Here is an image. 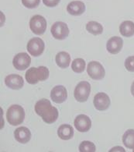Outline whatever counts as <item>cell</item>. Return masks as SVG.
Returning a JSON list of instances; mask_svg holds the SVG:
<instances>
[{
	"instance_id": "6da1fadb",
	"label": "cell",
	"mask_w": 134,
	"mask_h": 152,
	"mask_svg": "<svg viewBox=\"0 0 134 152\" xmlns=\"http://www.w3.org/2000/svg\"><path fill=\"white\" fill-rule=\"evenodd\" d=\"M35 112L41 117L43 122L48 124L56 122L59 115L58 108L52 106L50 102L45 98H43L36 103Z\"/></svg>"
},
{
	"instance_id": "7a4b0ae2",
	"label": "cell",
	"mask_w": 134,
	"mask_h": 152,
	"mask_svg": "<svg viewBox=\"0 0 134 152\" xmlns=\"http://www.w3.org/2000/svg\"><path fill=\"white\" fill-rule=\"evenodd\" d=\"M26 80L30 84H36L39 81H44L49 77V69L46 66L31 67L26 72Z\"/></svg>"
},
{
	"instance_id": "3957f363",
	"label": "cell",
	"mask_w": 134,
	"mask_h": 152,
	"mask_svg": "<svg viewBox=\"0 0 134 152\" xmlns=\"http://www.w3.org/2000/svg\"><path fill=\"white\" fill-rule=\"evenodd\" d=\"M25 118V111L19 104H12L7 110L6 119L8 123L12 126L20 125Z\"/></svg>"
},
{
	"instance_id": "277c9868",
	"label": "cell",
	"mask_w": 134,
	"mask_h": 152,
	"mask_svg": "<svg viewBox=\"0 0 134 152\" xmlns=\"http://www.w3.org/2000/svg\"><path fill=\"white\" fill-rule=\"evenodd\" d=\"M91 92V85L89 82L81 81L74 89V96L79 102H85L88 100Z\"/></svg>"
},
{
	"instance_id": "5b68a950",
	"label": "cell",
	"mask_w": 134,
	"mask_h": 152,
	"mask_svg": "<svg viewBox=\"0 0 134 152\" xmlns=\"http://www.w3.org/2000/svg\"><path fill=\"white\" fill-rule=\"evenodd\" d=\"M30 27L35 34L41 35L44 34L47 29V20L40 15H35L30 19Z\"/></svg>"
},
{
	"instance_id": "8992f818",
	"label": "cell",
	"mask_w": 134,
	"mask_h": 152,
	"mask_svg": "<svg viewBox=\"0 0 134 152\" xmlns=\"http://www.w3.org/2000/svg\"><path fill=\"white\" fill-rule=\"evenodd\" d=\"M87 73L91 79L95 80L103 79L105 75V71L102 65L96 61H91L88 65Z\"/></svg>"
},
{
	"instance_id": "52a82bcc",
	"label": "cell",
	"mask_w": 134,
	"mask_h": 152,
	"mask_svg": "<svg viewBox=\"0 0 134 152\" xmlns=\"http://www.w3.org/2000/svg\"><path fill=\"white\" fill-rule=\"evenodd\" d=\"M27 48V51L31 56L37 57L40 56L43 52L45 45L40 38H33L28 42Z\"/></svg>"
},
{
	"instance_id": "ba28073f",
	"label": "cell",
	"mask_w": 134,
	"mask_h": 152,
	"mask_svg": "<svg viewBox=\"0 0 134 152\" xmlns=\"http://www.w3.org/2000/svg\"><path fill=\"white\" fill-rule=\"evenodd\" d=\"M52 35L55 39L64 40L69 34V29L66 23L61 21H58L52 25L50 29Z\"/></svg>"
},
{
	"instance_id": "9c48e42d",
	"label": "cell",
	"mask_w": 134,
	"mask_h": 152,
	"mask_svg": "<svg viewBox=\"0 0 134 152\" xmlns=\"http://www.w3.org/2000/svg\"><path fill=\"white\" fill-rule=\"evenodd\" d=\"M31 63V58L26 52H21L16 55L12 60L13 66L18 70H25L30 66Z\"/></svg>"
},
{
	"instance_id": "30bf717a",
	"label": "cell",
	"mask_w": 134,
	"mask_h": 152,
	"mask_svg": "<svg viewBox=\"0 0 134 152\" xmlns=\"http://www.w3.org/2000/svg\"><path fill=\"white\" fill-rule=\"evenodd\" d=\"M94 106L99 111L107 110L110 106V97L103 92H100L95 94L94 97Z\"/></svg>"
},
{
	"instance_id": "8fae6325",
	"label": "cell",
	"mask_w": 134,
	"mask_h": 152,
	"mask_svg": "<svg viewBox=\"0 0 134 152\" xmlns=\"http://www.w3.org/2000/svg\"><path fill=\"white\" fill-rule=\"evenodd\" d=\"M50 98L53 102L58 104L64 102L68 98V92L66 88L62 85L55 86L50 91Z\"/></svg>"
},
{
	"instance_id": "7c38bea8",
	"label": "cell",
	"mask_w": 134,
	"mask_h": 152,
	"mask_svg": "<svg viewBox=\"0 0 134 152\" xmlns=\"http://www.w3.org/2000/svg\"><path fill=\"white\" fill-rule=\"evenodd\" d=\"M74 126L81 133L88 132L91 126V121L86 115H79L74 119Z\"/></svg>"
},
{
	"instance_id": "4fadbf2b",
	"label": "cell",
	"mask_w": 134,
	"mask_h": 152,
	"mask_svg": "<svg viewBox=\"0 0 134 152\" xmlns=\"http://www.w3.org/2000/svg\"><path fill=\"white\" fill-rule=\"evenodd\" d=\"M5 83L11 89L19 90L24 85V81L21 76L17 74H10L5 78Z\"/></svg>"
},
{
	"instance_id": "5bb4252c",
	"label": "cell",
	"mask_w": 134,
	"mask_h": 152,
	"mask_svg": "<svg viewBox=\"0 0 134 152\" xmlns=\"http://www.w3.org/2000/svg\"><path fill=\"white\" fill-rule=\"evenodd\" d=\"M123 46V41L120 37H112L107 42L106 48L107 51L111 54H118L122 50Z\"/></svg>"
},
{
	"instance_id": "9a60e30c",
	"label": "cell",
	"mask_w": 134,
	"mask_h": 152,
	"mask_svg": "<svg viewBox=\"0 0 134 152\" xmlns=\"http://www.w3.org/2000/svg\"><path fill=\"white\" fill-rule=\"evenodd\" d=\"M14 136L18 142L21 144H27L30 140L31 133L28 128L25 126H21L15 130Z\"/></svg>"
},
{
	"instance_id": "2e32d148",
	"label": "cell",
	"mask_w": 134,
	"mask_h": 152,
	"mask_svg": "<svg viewBox=\"0 0 134 152\" xmlns=\"http://www.w3.org/2000/svg\"><path fill=\"white\" fill-rule=\"evenodd\" d=\"M67 11L73 16H80L85 11V5L81 1H73L68 5Z\"/></svg>"
},
{
	"instance_id": "e0dca14e",
	"label": "cell",
	"mask_w": 134,
	"mask_h": 152,
	"mask_svg": "<svg viewBox=\"0 0 134 152\" xmlns=\"http://www.w3.org/2000/svg\"><path fill=\"white\" fill-rule=\"evenodd\" d=\"M58 135L61 140H68L73 137L74 136V129L71 125L63 124L58 129Z\"/></svg>"
},
{
	"instance_id": "ac0fdd59",
	"label": "cell",
	"mask_w": 134,
	"mask_h": 152,
	"mask_svg": "<svg viewBox=\"0 0 134 152\" xmlns=\"http://www.w3.org/2000/svg\"><path fill=\"white\" fill-rule=\"evenodd\" d=\"M120 32L124 37L130 38L134 35V23L133 21H123L120 26Z\"/></svg>"
},
{
	"instance_id": "d6986e66",
	"label": "cell",
	"mask_w": 134,
	"mask_h": 152,
	"mask_svg": "<svg viewBox=\"0 0 134 152\" xmlns=\"http://www.w3.org/2000/svg\"><path fill=\"white\" fill-rule=\"evenodd\" d=\"M55 60L58 66L62 69H65V68H68L70 65L71 56L68 52H61L57 54Z\"/></svg>"
},
{
	"instance_id": "ffe728a7",
	"label": "cell",
	"mask_w": 134,
	"mask_h": 152,
	"mask_svg": "<svg viewBox=\"0 0 134 152\" xmlns=\"http://www.w3.org/2000/svg\"><path fill=\"white\" fill-rule=\"evenodd\" d=\"M122 143L129 149L134 148V129H127L122 136Z\"/></svg>"
},
{
	"instance_id": "44dd1931",
	"label": "cell",
	"mask_w": 134,
	"mask_h": 152,
	"mask_svg": "<svg viewBox=\"0 0 134 152\" xmlns=\"http://www.w3.org/2000/svg\"><path fill=\"white\" fill-rule=\"evenodd\" d=\"M86 30L89 33L92 34L93 35H99L103 32L102 25L96 21H90L87 23Z\"/></svg>"
},
{
	"instance_id": "7402d4cb",
	"label": "cell",
	"mask_w": 134,
	"mask_h": 152,
	"mask_svg": "<svg viewBox=\"0 0 134 152\" xmlns=\"http://www.w3.org/2000/svg\"><path fill=\"white\" fill-rule=\"evenodd\" d=\"M71 69L78 73H82L85 69V62L83 58H75L71 63Z\"/></svg>"
},
{
	"instance_id": "603a6c76",
	"label": "cell",
	"mask_w": 134,
	"mask_h": 152,
	"mask_svg": "<svg viewBox=\"0 0 134 152\" xmlns=\"http://www.w3.org/2000/svg\"><path fill=\"white\" fill-rule=\"evenodd\" d=\"M79 151L81 152H95L96 151V148L92 142L85 140L81 143L79 146Z\"/></svg>"
},
{
	"instance_id": "cb8c5ba5",
	"label": "cell",
	"mask_w": 134,
	"mask_h": 152,
	"mask_svg": "<svg viewBox=\"0 0 134 152\" xmlns=\"http://www.w3.org/2000/svg\"><path fill=\"white\" fill-rule=\"evenodd\" d=\"M40 0H22V3L28 9L36 8L39 6Z\"/></svg>"
},
{
	"instance_id": "d4e9b609",
	"label": "cell",
	"mask_w": 134,
	"mask_h": 152,
	"mask_svg": "<svg viewBox=\"0 0 134 152\" xmlns=\"http://www.w3.org/2000/svg\"><path fill=\"white\" fill-rule=\"evenodd\" d=\"M125 67L130 72H134V56H129L125 60Z\"/></svg>"
},
{
	"instance_id": "484cf974",
	"label": "cell",
	"mask_w": 134,
	"mask_h": 152,
	"mask_svg": "<svg viewBox=\"0 0 134 152\" xmlns=\"http://www.w3.org/2000/svg\"><path fill=\"white\" fill-rule=\"evenodd\" d=\"M61 0H43V4L48 7H54L58 6Z\"/></svg>"
},
{
	"instance_id": "4316f807",
	"label": "cell",
	"mask_w": 134,
	"mask_h": 152,
	"mask_svg": "<svg viewBox=\"0 0 134 152\" xmlns=\"http://www.w3.org/2000/svg\"><path fill=\"white\" fill-rule=\"evenodd\" d=\"M114 151H125V150H124L123 148H120V147H116V148H113L112 149H111V150H110V152Z\"/></svg>"
},
{
	"instance_id": "83f0119b",
	"label": "cell",
	"mask_w": 134,
	"mask_h": 152,
	"mask_svg": "<svg viewBox=\"0 0 134 152\" xmlns=\"http://www.w3.org/2000/svg\"><path fill=\"white\" fill-rule=\"evenodd\" d=\"M131 94L134 97V81L133 82L132 85H131Z\"/></svg>"
},
{
	"instance_id": "f1b7e54d",
	"label": "cell",
	"mask_w": 134,
	"mask_h": 152,
	"mask_svg": "<svg viewBox=\"0 0 134 152\" xmlns=\"http://www.w3.org/2000/svg\"><path fill=\"white\" fill-rule=\"evenodd\" d=\"M133 151H134V148H133Z\"/></svg>"
}]
</instances>
